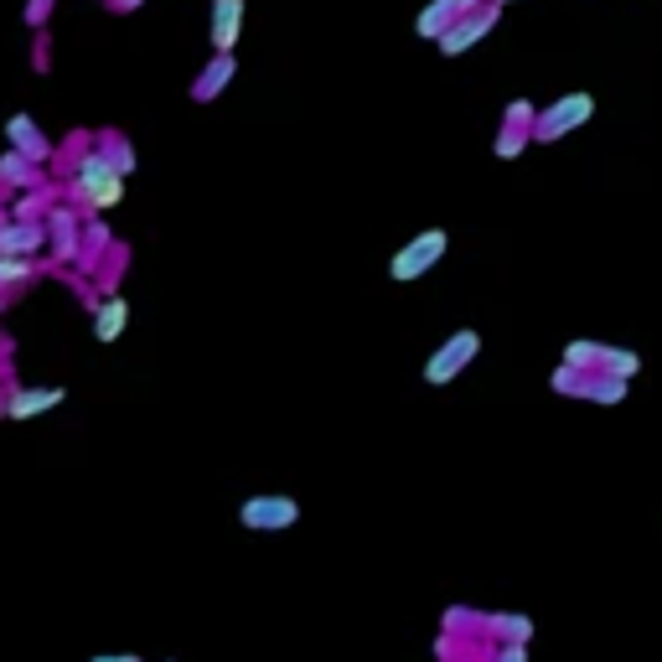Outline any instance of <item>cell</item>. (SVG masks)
<instances>
[{
  "label": "cell",
  "instance_id": "6da1fadb",
  "mask_svg": "<svg viewBox=\"0 0 662 662\" xmlns=\"http://www.w3.org/2000/svg\"><path fill=\"white\" fill-rule=\"evenodd\" d=\"M63 197H68L73 207H84V218L88 213H109V207L124 203V171L109 161V155L88 140V151L73 161L68 171V187H63Z\"/></svg>",
  "mask_w": 662,
  "mask_h": 662
},
{
  "label": "cell",
  "instance_id": "7a4b0ae2",
  "mask_svg": "<svg viewBox=\"0 0 662 662\" xmlns=\"http://www.w3.org/2000/svg\"><path fill=\"white\" fill-rule=\"evenodd\" d=\"M476 357H481V332H476V326H460V332H451V337H445L441 347L425 357V373H420V378H425L430 389H451V383L471 368Z\"/></svg>",
  "mask_w": 662,
  "mask_h": 662
},
{
  "label": "cell",
  "instance_id": "3957f363",
  "mask_svg": "<svg viewBox=\"0 0 662 662\" xmlns=\"http://www.w3.org/2000/svg\"><path fill=\"white\" fill-rule=\"evenodd\" d=\"M445 249H451V234H445V228H425V234H414L404 249H393L389 280H393V285H414V280H425V274L445 259Z\"/></svg>",
  "mask_w": 662,
  "mask_h": 662
},
{
  "label": "cell",
  "instance_id": "277c9868",
  "mask_svg": "<svg viewBox=\"0 0 662 662\" xmlns=\"http://www.w3.org/2000/svg\"><path fill=\"white\" fill-rule=\"evenodd\" d=\"M590 115H595V99L585 94V88H575V94H560L554 104H544V109H539V119H533V140L554 145V140L575 135L579 124H590Z\"/></svg>",
  "mask_w": 662,
  "mask_h": 662
},
{
  "label": "cell",
  "instance_id": "5b68a950",
  "mask_svg": "<svg viewBox=\"0 0 662 662\" xmlns=\"http://www.w3.org/2000/svg\"><path fill=\"white\" fill-rule=\"evenodd\" d=\"M238 523L249 533H280V528H295L301 523V502L285 492H259V497H243L238 508Z\"/></svg>",
  "mask_w": 662,
  "mask_h": 662
},
{
  "label": "cell",
  "instance_id": "8992f818",
  "mask_svg": "<svg viewBox=\"0 0 662 662\" xmlns=\"http://www.w3.org/2000/svg\"><path fill=\"white\" fill-rule=\"evenodd\" d=\"M497 21H502V6L497 0H487V6H476V11H466V17H456V26L435 42V47L445 52V57H460V52H471L476 42H487V36L497 32Z\"/></svg>",
  "mask_w": 662,
  "mask_h": 662
},
{
  "label": "cell",
  "instance_id": "52a82bcc",
  "mask_svg": "<svg viewBox=\"0 0 662 662\" xmlns=\"http://www.w3.org/2000/svg\"><path fill=\"white\" fill-rule=\"evenodd\" d=\"M47 249L57 264H73L84 254V207H52L47 213Z\"/></svg>",
  "mask_w": 662,
  "mask_h": 662
},
{
  "label": "cell",
  "instance_id": "ba28073f",
  "mask_svg": "<svg viewBox=\"0 0 662 662\" xmlns=\"http://www.w3.org/2000/svg\"><path fill=\"white\" fill-rule=\"evenodd\" d=\"M47 249V218H0V254H42Z\"/></svg>",
  "mask_w": 662,
  "mask_h": 662
},
{
  "label": "cell",
  "instance_id": "9c48e42d",
  "mask_svg": "<svg viewBox=\"0 0 662 662\" xmlns=\"http://www.w3.org/2000/svg\"><path fill=\"white\" fill-rule=\"evenodd\" d=\"M68 399V389H26V383H17V389H6V414L11 420H42L47 409H57Z\"/></svg>",
  "mask_w": 662,
  "mask_h": 662
},
{
  "label": "cell",
  "instance_id": "30bf717a",
  "mask_svg": "<svg viewBox=\"0 0 662 662\" xmlns=\"http://www.w3.org/2000/svg\"><path fill=\"white\" fill-rule=\"evenodd\" d=\"M6 140H11V151L32 155V161H42V166L57 155V145L42 135V124H36L32 115H11V119H6Z\"/></svg>",
  "mask_w": 662,
  "mask_h": 662
},
{
  "label": "cell",
  "instance_id": "8fae6325",
  "mask_svg": "<svg viewBox=\"0 0 662 662\" xmlns=\"http://www.w3.org/2000/svg\"><path fill=\"white\" fill-rule=\"evenodd\" d=\"M124 326H130V301H124L119 290H109L104 301H94V341L115 347V341L124 337Z\"/></svg>",
  "mask_w": 662,
  "mask_h": 662
},
{
  "label": "cell",
  "instance_id": "7c38bea8",
  "mask_svg": "<svg viewBox=\"0 0 662 662\" xmlns=\"http://www.w3.org/2000/svg\"><path fill=\"white\" fill-rule=\"evenodd\" d=\"M234 73H238V57H234V52H213V63H207V68L197 73V84H192V99H197V104H213L223 88L234 84Z\"/></svg>",
  "mask_w": 662,
  "mask_h": 662
},
{
  "label": "cell",
  "instance_id": "4fadbf2b",
  "mask_svg": "<svg viewBox=\"0 0 662 662\" xmlns=\"http://www.w3.org/2000/svg\"><path fill=\"white\" fill-rule=\"evenodd\" d=\"M0 187H47V176H42V161H32V155H21V151H6L0 155Z\"/></svg>",
  "mask_w": 662,
  "mask_h": 662
},
{
  "label": "cell",
  "instance_id": "5bb4252c",
  "mask_svg": "<svg viewBox=\"0 0 662 662\" xmlns=\"http://www.w3.org/2000/svg\"><path fill=\"white\" fill-rule=\"evenodd\" d=\"M243 32V0H213V52H234Z\"/></svg>",
  "mask_w": 662,
  "mask_h": 662
},
{
  "label": "cell",
  "instance_id": "9a60e30c",
  "mask_svg": "<svg viewBox=\"0 0 662 662\" xmlns=\"http://www.w3.org/2000/svg\"><path fill=\"white\" fill-rule=\"evenodd\" d=\"M456 17H460L456 0H430L425 11L414 17V36H425V42H441V36L456 26Z\"/></svg>",
  "mask_w": 662,
  "mask_h": 662
},
{
  "label": "cell",
  "instance_id": "2e32d148",
  "mask_svg": "<svg viewBox=\"0 0 662 662\" xmlns=\"http://www.w3.org/2000/svg\"><path fill=\"white\" fill-rule=\"evenodd\" d=\"M487 637H492V642H533V616L492 611V616H487Z\"/></svg>",
  "mask_w": 662,
  "mask_h": 662
},
{
  "label": "cell",
  "instance_id": "e0dca14e",
  "mask_svg": "<svg viewBox=\"0 0 662 662\" xmlns=\"http://www.w3.org/2000/svg\"><path fill=\"white\" fill-rule=\"evenodd\" d=\"M115 243V234H109V223H104V213H88L84 218V254H78V264L84 270H94L99 264V254Z\"/></svg>",
  "mask_w": 662,
  "mask_h": 662
},
{
  "label": "cell",
  "instance_id": "ac0fdd59",
  "mask_svg": "<svg viewBox=\"0 0 662 662\" xmlns=\"http://www.w3.org/2000/svg\"><path fill=\"white\" fill-rule=\"evenodd\" d=\"M36 274H42V264H36L32 254H0V290L32 285Z\"/></svg>",
  "mask_w": 662,
  "mask_h": 662
},
{
  "label": "cell",
  "instance_id": "d6986e66",
  "mask_svg": "<svg viewBox=\"0 0 662 662\" xmlns=\"http://www.w3.org/2000/svg\"><path fill=\"white\" fill-rule=\"evenodd\" d=\"M579 399H590V404H621V399H627V378L590 373V378H585V393H579Z\"/></svg>",
  "mask_w": 662,
  "mask_h": 662
},
{
  "label": "cell",
  "instance_id": "ffe728a7",
  "mask_svg": "<svg viewBox=\"0 0 662 662\" xmlns=\"http://www.w3.org/2000/svg\"><path fill=\"white\" fill-rule=\"evenodd\" d=\"M11 218H47L52 213V187H26V192H17V203L6 207Z\"/></svg>",
  "mask_w": 662,
  "mask_h": 662
},
{
  "label": "cell",
  "instance_id": "44dd1931",
  "mask_svg": "<svg viewBox=\"0 0 662 662\" xmlns=\"http://www.w3.org/2000/svg\"><path fill=\"white\" fill-rule=\"evenodd\" d=\"M94 145H99V151L109 155V161H115V166L124 171V176L135 171V151H130V140L119 135V130H99V135H94Z\"/></svg>",
  "mask_w": 662,
  "mask_h": 662
},
{
  "label": "cell",
  "instance_id": "7402d4cb",
  "mask_svg": "<svg viewBox=\"0 0 662 662\" xmlns=\"http://www.w3.org/2000/svg\"><path fill=\"white\" fill-rule=\"evenodd\" d=\"M600 373H616V378H637L642 373V352H631V347H606V362H600Z\"/></svg>",
  "mask_w": 662,
  "mask_h": 662
},
{
  "label": "cell",
  "instance_id": "603a6c76",
  "mask_svg": "<svg viewBox=\"0 0 662 662\" xmlns=\"http://www.w3.org/2000/svg\"><path fill=\"white\" fill-rule=\"evenodd\" d=\"M528 140H533V130H523V124H502L497 130V161H518V155L528 151Z\"/></svg>",
  "mask_w": 662,
  "mask_h": 662
},
{
  "label": "cell",
  "instance_id": "cb8c5ba5",
  "mask_svg": "<svg viewBox=\"0 0 662 662\" xmlns=\"http://www.w3.org/2000/svg\"><path fill=\"white\" fill-rule=\"evenodd\" d=\"M564 362H575L585 373H600V362H606V341H569L564 347Z\"/></svg>",
  "mask_w": 662,
  "mask_h": 662
},
{
  "label": "cell",
  "instance_id": "d4e9b609",
  "mask_svg": "<svg viewBox=\"0 0 662 662\" xmlns=\"http://www.w3.org/2000/svg\"><path fill=\"white\" fill-rule=\"evenodd\" d=\"M445 631H451V637H466V631H487V616H481V611H466V606H451V611H445Z\"/></svg>",
  "mask_w": 662,
  "mask_h": 662
},
{
  "label": "cell",
  "instance_id": "484cf974",
  "mask_svg": "<svg viewBox=\"0 0 662 662\" xmlns=\"http://www.w3.org/2000/svg\"><path fill=\"white\" fill-rule=\"evenodd\" d=\"M533 119H539V104L533 99H512L508 109H502V124H523V130H533Z\"/></svg>",
  "mask_w": 662,
  "mask_h": 662
},
{
  "label": "cell",
  "instance_id": "4316f807",
  "mask_svg": "<svg viewBox=\"0 0 662 662\" xmlns=\"http://www.w3.org/2000/svg\"><path fill=\"white\" fill-rule=\"evenodd\" d=\"M47 17H52V0H26V26L32 32H47Z\"/></svg>",
  "mask_w": 662,
  "mask_h": 662
},
{
  "label": "cell",
  "instance_id": "83f0119b",
  "mask_svg": "<svg viewBox=\"0 0 662 662\" xmlns=\"http://www.w3.org/2000/svg\"><path fill=\"white\" fill-rule=\"evenodd\" d=\"M492 662H528V642H497Z\"/></svg>",
  "mask_w": 662,
  "mask_h": 662
},
{
  "label": "cell",
  "instance_id": "f1b7e54d",
  "mask_svg": "<svg viewBox=\"0 0 662 662\" xmlns=\"http://www.w3.org/2000/svg\"><path fill=\"white\" fill-rule=\"evenodd\" d=\"M32 68L36 73H47L52 63H47V32H36V47H32Z\"/></svg>",
  "mask_w": 662,
  "mask_h": 662
},
{
  "label": "cell",
  "instance_id": "f546056e",
  "mask_svg": "<svg viewBox=\"0 0 662 662\" xmlns=\"http://www.w3.org/2000/svg\"><path fill=\"white\" fill-rule=\"evenodd\" d=\"M88 662H145V658H135V652H99V658H88Z\"/></svg>",
  "mask_w": 662,
  "mask_h": 662
},
{
  "label": "cell",
  "instance_id": "4dcf8cb0",
  "mask_svg": "<svg viewBox=\"0 0 662 662\" xmlns=\"http://www.w3.org/2000/svg\"><path fill=\"white\" fill-rule=\"evenodd\" d=\"M476 6H487V0H456V11L466 17V11H476Z\"/></svg>",
  "mask_w": 662,
  "mask_h": 662
},
{
  "label": "cell",
  "instance_id": "1f68e13d",
  "mask_svg": "<svg viewBox=\"0 0 662 662\" xmlns=\"http://www.w3.org/2000/svg\"><path fill=\"white\" fill-rule=\"evenodd\" d=\"M109 6H115V11H135L140 0H109Z\"/></svg>",
  "mask_w": 662,
  "mask_h": 662
},
{
  "label": "cell",
  "instance_id": "d6a6232c",
  "mask_svg": "<svg viewBox=\"0 0 662 662\" xmlns=\"http://www.w3.org/2000/svg\"><path fill=\"white\" fill-rule=\"evenodd\" d=\"M6 301H11V290H0V311H6Z\"/></svg>",
  "mask_w": 662,
  "mask_h": 662
},
{
  "label": "cell",
  "instance_id": "836d02e7",
  "mask_svg": "<svg viewBox=\"0 0 662 662\" xmlns=\"http://www.w3.org/2000/svg\"><path fill=\"white\" fill-rule=\"evenodd\" d=\"M0 420H11V414H6V393H0Z\"/></svg>",
  "mask_w": 662,
  "mask_h": 662
},
{
  "label": "cell",
  "instance_id": "e575fe53",
  "mask_svg": "<svg viewBox=\"0 0 662 662\" xmlns=\"http://www.w3.org/2000/svg\"><path fill=\"white\" fill-rule=\"evenodd\" d=\"M497 6H512V0H497Z\"/></svg>",
  "mask_w": 662,
  "mask_h": 662
},
{
  "label": "cell",
  "instance_id": "d590c367",
  "mask_svg": "<svg viewBox=\"0 0 662 662\" xmlns=\"http://www.w3.org/2000/svg\"><path fill=\"white\" fill-rule=\"evenodd\" d=\"M166 662H171V658H166Z\"/></svg>",
  "mask_w": 662,
  "mask_h": 662
}]
</instances>
